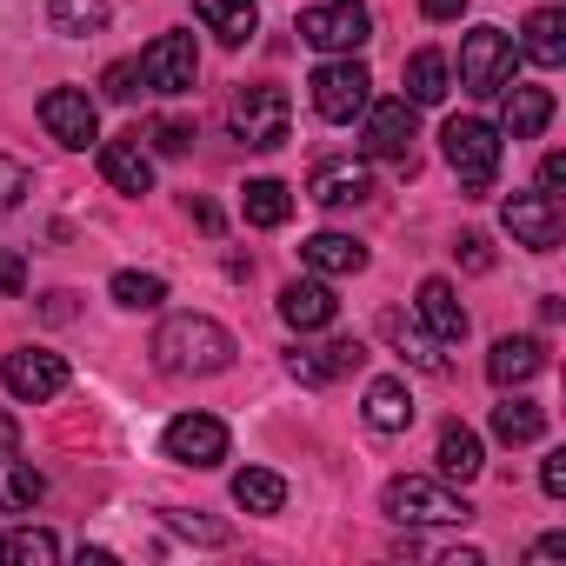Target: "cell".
Segmentation results:
<instances>
[{
	"label": "cell",
	"mask_w": 566,
	"mask_h": 566,
	"mask_svg": "<svg viewBox=\"0 0 566 566\" xmlns=\"http://www.w3.org/2000/svg\"><path fill=\"white\" fill-rule=\"evenodd\" d=\"M147 354H154L160 374H227L233 367V334L207 314H174V321H160Z\"/></svg>",
	"instance_id": "1"
},
{
	"label": "cell",
	"mask_w": 566,
	"mask_h": 566,
	"mask_svg": "<svg viewBox=\"0 0 566 566\" xmlns=\"http://www.w3.org/2000/svg\"><path fill=\"white\" fill-rule=\"evenodd\" d=\"M440 154H447V167L460 174L467 200H486V193H493V180H500L506 134H500L493 120H480V114H453V120L440 127Z\"/></svg>",
	"instance_id": "2"
},
{
	"label": "cell",
	"mask_w": 566,
	"mask_h": 566,
	"mask_svg": "<svg viewBox=\"0 0 566 566\" xmlns=\"http://www.w3.org/2000/svg\"><path fill=\"white\" fill-rule=\"evenodd\" d=\"M227 127H233V140L253 147V154L287 147V127H294V101H287V87H266V81L233 87V101H227Z\"/></svg>",
	"instance_id": "3"
},
{
	"label": "cell",
	"mask_w": 566,
	"mask_h": 566,
	"mask_svg": "<svg viewBox=\"0 0 566 566\" xmlns=\"http://www.w3.org/2000/svg\"><path fill=\"white\" fill-rule=\"evenodd\" d=\"M380 513H387L394 526H460V520H473V506H467L447 480H420V473L387 480V486H380Z\"/></svg>",
	"instance_id": "4"
},
{
	"label": "cell",
	"mask_w": 566,
	"mask_h": 566,
	"mask_svg": "<svg viewBox=\"0 0 566 566\" xmlns=\"http://www.w3.org/2000/svg\"><path fill=\"white\" fill-rule=\"evenodd\" d=\"M513 61H520V48H513L506 28H473V34L460 41V87H467L473 101H493V94L513 81Z\"/></svg>",
	"instance_id": "5"
},
{
	"label": "cell",
	"mask_w": 566,
	"mask_h": 566,
	"mask_svg": "<svg viewBox=\"0 0 566 566\" xmlns=\"http://www.w3.org/2000/svg\"><path fill=\"white\" fill-rule=\"evenodd\" d=\"M301 41L321 48V54H354V48L374 41V14L360 0H321V8L301 14Z\"/></svg>",
	"instance_id": "6"
},
{
	"label": "cell",
	"mask_w": 566,
	"mask_h": 566,
	"mask_svg": "<svg viewBox=\"0 0 566 566\" xmlns=\"http://www.w3.org/2000/svg\"><path fill=\"white\" fill-rule=\"evenodd\" d=\"M307 87H314V107H321V120H340V127H347V120H354V114L374 101V74H367L354 54H340V61L314 67V81H307Z\"/></svg>",
	"instance_id": "7"
},
{
	"label": "cell",
	"mask_w": 566,
	"mask_h": 566,
	"mask_svg": "<svg viewBox=\"0 0 566 566\" xmlns=\"http://www.w3.org/2000/svg\"><path fill=\"white\" fill-rule=\"evenodd\" d=\"M134 74H140V87H147V94H187V87H193V74H200L193 34H160V41H147V48H140V61H134Z\"/></svg>",
	"instance_id": "8"
},
{
	"label": "cell",
	"mask_w": 566,
	"mask_h": 566,
	"mask_svg": "<svg viewBox=\"0 0 566 566\" xmlns=\"http://www.w3.org/2000/svg\"><path fill=\"white\" fill-rule=\"evenodd\" d=\"M41 127L61 140V147H94L101 140V114H94V101L81 94V87H48L41 94Z\"/></svg>",
	"instance_id": "9"
},
{
	"label": "cell",
	"mask_w": 566,
	"mask_h": 566,
	"mask_svg": "<svg viewBox=\"0 0 566 566\" xmlns=\"http://www.w3.org/2000/svg\"><path fill=\"white\" fill-rule=\"evenodd\" d=\"M360 114H367L360 147H367L374 160H407V154H413V101H407V94H394V101H367Z\"/></svg>",
	"instance_id": "10"
},
{
	"label": "cell",
	"mask_w": 566,
	"mask_h": 566,
	"mask_svg": "<svg viewBox=\"0 0 566 566\" xmlns=\"http://www.w3.org/2000/svg\"><path fill=\"white\" fill-rule=\"evenodd\" d=\"M0 380H8L14 400H54L67 387V360L48 354V347H14L8 360H0Z\"/></svg>",
	"instance_id": "11"
},
{
	"label": "cell",
	"mask_w": 566,
	"mask_h": 566,
	"mask_svg": "<svg viewBox=\"0 0 566 566\" xmlns=\"http://www.w3.org/2000/svg\"><path fill=\"white\" fill-rule=\"evenodd\" d=\"M160 447H167V460H180V467H220V460H227V427H220L213 413H180V420H167Z\"/></svg>",
	"instance_id": "12"
},
{
	"label": "cell",
	"mask_w": 566,
	"mask_h": 566,
	"mask_svg": "<svg viewBox=\"0 0 566 566\" xmlns=\"http://www.w3.org/2000/svg\"><path fill=\"white\" fill-rule=\"evenodd\" d=\"M506 233H513V247L553 253V247H559V233H566L559 200H546L539 187H533V193H513V200H506Z\"/></svg>",
	"instance_id": "13"
},
{
	"label": "cell",
	"mask_w": 566,
	"mask_h": 566,
	"mask_svg": "<svg viewBox=\"0 0 566 566\" xmlns=\"http://www.w3.org/2000/svg\"><path fill=\"white\" fill-rule=\"evenodd\" d=\"M360 367H367V347L360 340H327V347H294L287 354V374L307 380V387H334V380H347Z\"/></svg>",
	"instance_id": "14"
},
{
	"label": "cell",
	"mask_w": 566,
	"mask_h": 566,
	"mask_svg": "<svg viewBox=\"0 0 566 566\" xmlns=\"http://www.w3.org/2000/svg\"><path fill=\"white\" fill-rule=\"evenodd\" d=\"M367 193H374L367 160H321V167L307 174V200H314V207H360Z\"/></svg>",
	"instance_id": "15"
},
{
	"label": "cell",
	"mask_w": 566,
	"mask_h": 566,
	"mask_svg": "<svg viewBox=\"0 0 566 566\" xmlns=\"http://www.w3.org/2000/svg\"><path fill=\"white\" fill-rule=\"evenodd\" d=\"M280 321L301 327V334H321V327L340 321V301H334L327 280H287V287H280Z\"/></svg>",
	"instance_id": "16"
},
{
	"label": "cell",
	"mask_w": 566,
	"mask_h": 566,
	"mask_svg": "<svg viewBox=\"0 0 566 566\" xmlns=\"http://www.w3.org/2000/svg\"><path fill=\"white\" fill-rule=\"evenodd\" d=\"M493 101H500V134H513V140H533V134L553 127V94H546V87H520V81H506Z\"/></svg>",
	"instance_id": "17"
},
{
	"label": "cell",
	"mask_w": 566,
	"mask_h": 566,
	"mask_svg": "<svg viewBox=\"0 0 566 566\" xmlns=\"http://www.w3.org/2000/svg\"><path fill=\"white\" fill-rule=\"evenodd\" d=\"M101 174H107V187H114V193H127V200L154 193V160H147L140 134H127V140H107V147H101Z\"/></svg>",
	"instance_id": "18"
},
{
	"label": "cell",
	"mask_w": 566,
	"mask_h": 566,
	"mask_svg": "<svg viewBox=\"0 0 566 566\" xmlns=\"http://www.w3.org/2000/svg\"><path fill=\"white\" fill-rule=\"evenodd\" d=\"M420 321H427V334L440 340V347H460L467 340V307H460V294H453V280H420Z\"/></svg>",
	"instance_id": "19"
},
{
	"label": "cell",
	"mask_w": 566,
	"mask_h": 566,
	"mask_svg": "<svg viewBox=\"0 0 566 566\" xmlns=\"http://www.w3.org/2000/svg\"><path fill=\"white\" fill-rule=\"evenodd\" d=\"M539 367H546V347H539L533 334H506V340H493V354H486V380H493V387H526Z\"/></svg>",
	"instance_id": "20"
},
{
	"label": "cell",
	"mask_w": 566,
	"mask_h": 566,
	"mask_svg": "<svg viewBox=\"0 0 566 566\" xmlns=\"http://www.w3.org/2000/svg\"><path fill=\"white\" fill-rule=\"evenodd\" d=\"M433 460H440V480H460V486L480 480V467H486L480 433H473L467 420H447V427H440V453H433Z\"/></svg>",
	"instance_id": "21"
},
{
	"label": "cell",
	"mask_w": 566,
	"mask_h": 566,
	"mask_svg": "<svg viewBox=\"0 0 566 566\" xmlns=\"http://www.w3.org/2000/svg\"><path fill=\"white\" fill-rule=\"evenodd\" d=\"M193 14H200V28L220 34L227 48H247L253 28H260V8H253V0H193Z\"/></svg>",
	"instance_id": "22"
},
{
	"label": "cell",
	"mask_w": 566,
	"mask_h": 566,
	"mask_svg": "<svg viewBox=\"0 0 566 566\" xmlns=\"http://www.w3.org/2000/svg\"><path fill=\"white\" fill-rule=\"evenodd\" d=\"M447 94H453V67H447V54H440V48L407 54V101H413V107H440Z\"/></svg>",
	"instance_id": "23"
},
{
	"label": "cell",
	"mask_w": 566,
	"mask_h": 566,
	"mask_svg": "<svg viewBox=\"0 0 566 566\" xmlns=\"http://www.w3.org/2000/svg\"><path fill=\"white\" fill-rule=\"evenodd\" d=\"M526 41H520V54L533 61V67H559L566 61V14L559 8H539V14H526V28H520Z\"/></svg>",
	"instance_id": "24"
},
{
	"label": "cell",
	"mask_w": 566,
	"mask_h": 566,
	"mask_svg": "<svg viewBox=\"0 0 566 566\" xmlns=\"http://www.w3.org/2000/svg\"><path fill=\"white\" fill-rule=\"evenodd\" d=\"M360 413H367L374 433H407V427H413V394H407V380H374Z\"/></svg>",
	"instance_id": "25"
},
{
	"label": "cell",
	"mask_w": 566,
	"mask_h": 566,
	"mask_svg": "<svg viewBox=\"0 0 566 566\" xmlns=\"http://www.w3.org/2000/svg\"><path fill=\"white\" fill-rule=\"evenodd\" d=\"M240 213H247V227H287L294 187H287V180H247V187H240Z\"/></svg>",
	"instance_id": "26"
},
{
	"label": "cell",
	"mask_w": 566,
	"mask_h": 566,
	"mask_svg": "<svg viewBox=\"0 0 566 566\" xmlns=\"http://www.w3.org/2000/svg\"><path fill=\"white\" fill-rule=\"evenodd\" d=\"M301 260L314 273H360L367 266V247L354 233H314V240H301Z\"/></svg>",
	"instance_id": "27"
},
{
	"label": "cell",
	"mask_w": 566,
	"mask_h": 566,
	"mask_svg": "<svg viewBox=\"0 0 566 566\" xmlns=\"http://www.w3.org/2000/svg\"><path fill=\"white\" fill-rule=\"evenodd\" d=\"M380 334H387V340H394V347H400V354L420 367V374H447V360H440V340H427V334H420L407 314H394V307H387V314H380Z\"/></svg>",
	"instance_id": "28"
},
{
	"label": "cell",
	"mask_w": 566,
	"mask_h": 566,
	"mask_svg": "<svg viewBox=\"0 0 566 566\" xmlns=\"http://www.w3.org/2000/svg\"><path fill=\"white\" fill-rule=\"evenodd\" d=\"M233 506H247V513H280V506H287V480L266 473V467H240V473H233Z\"/></svg>",
	"instance_id": "29"
},
{
	"label": "cell",
	"mask_w": 566,
	"mask_h": 566,
	"mask_svg": "<svg viewBox=\"0 0 566 566\" xmlns=\"http://www.w3.org/2000/svg\"><path fill=\"white\" fill-rule=\"evenodd\" d=\"M41 493H48L41 467H28V460H0V506H8V513H34Z\"/></svg>",
	"instance_id": "30"
},
{
	"label": "cell",
	"mask_w": 566,
	"mask_h": 566,
	"mask_svg": "<svg viewBox=\"0 0 566 566\" xmlns=\"http://www.w3.org/2000/svg\"><path fill=\"white\" fill-rule=\"evenodd\" d=\"M493 433H500L506 447H533V440L546 433V407H533V400H500V407H493Z\"/></svg>",
	"instance_id": "31"
},
{
	"label": "cell",
	"mask_w": 566,
	"mask_h": 566,
	"mask_svg": "<svg viewBox=\"0 0 566 566\" xmlns=\"http://www.w3.org/2000/svg\"><path fill=\"white\" fill-rule=\"evenodd\" d=\"M48 21H54V34H67V41L101 34V28H107V0H48Z\"/></svg>",
	"instance_id": "32"
},
{
	"label": "cell",
	"mask_w": 566,
	"mask_h": 566,
	"mask_svg": "<svg viewBox=\"0 0 566 566\" xmlns=\"http://www.w3.org/2000/svg\"><path fill=\"white\" fill-rule=\"evenodd\" d=\"M107 294H114V307H127V314H154V307L167 301V280L127 266V273H114V287H107Z\"/></svg>",
	"instance_id": "33"
},
{
	"label": "cell",
	"mask_w": 566,
	"mask_h": 566,
	"mask_svg": "<svg viewBox=\"0 0 566 566\" xmlns=\"http://www.w3.org/2000/svg\"><path fill=\"white\" fill-rule=\"evenodd\" d=\"M0 559H14V566H48V559H61V539L41 533V526H21V533L0 539Z\"/></svg>",
	"instance_id": "34"
},
{
	"label": "cell",
	"mask_w": 566,
	"mask_h": 566,
	"mask_svg": "<svg viewBox=\"0 0 566 566\" xmlns=\"http://www.w3.org/2000/svg\"><path fill=\"white\" fill-rule=\"evenodd\" d=\"M28 193H34V167L14 160V154H0V213H14Z\"/></svg>",
	"instance_id": "35"
},
{
	"label": "cell",
	"mask_w": 566,
	"mask_h": 566,
	"mask_svg": "<svg viewBox=\"0 0 566 566\" xmlns=\"http://www.w3.org/2000/svg\"><path fill=\"white\" fill-rule=\"evenodd\" d=\"M147 147L167 154V160L187 154V147H193V120H154V127H147Z\"/></svg>",
	"instance_id": "36"
},
{
	"label": "cell",
	"mask_w": 566,
	"mask_h": 566,
	"mask_svg": "<svg viewBox=\"0 0 566 566\" xmlns=\"http://www.w3.org/2000/svg\"><path fill=\"white\" fill-rule=\"evenodd\" d=\"M134 87H140V74H134V61H114V67L101 74V94H107V101H134Z\"/></svg>",
	"instance_id": "37"
},
{
	"label": "cell",
	"mask_w": 566,
	"mask_h": 566,
	"mask_svg": "<svg viewBox=\"0 0 566 566\" xmlns=\"http://www.w3.org/2000/svg\"><path fill=\"white\" fill-rule=\"evenodd\" d=\"M453 253H460V266H467V273H486V266H493V240H486V233H460V247H453Z\"/></svg>",
	"instance_id": "38"
},
{
	"label": "cell",
	"mask_w": 566,
	"mask_h": 566,
	"mask_svg": "<svg viewBox=\"0 0 566 566\" xmlns=\"http://www.w3.org/2000/svg\"><path fill=\"white\" fill-rule=\"evenodd\" d=\"M0 294H28V260L0 247Z\"/></svg>",
	"instance_id": "39"
},
{
	"label": "cell",
	"mask_w": 566,
	"mask_h": 566,
	"mask_svg": "<svg viewBox=\"0 0 566 566\" xmlns=\"http://www.w3.org/2000/svg\"><path fill=\"white\" fill-rule=\"evenodd\" d=\"M559 187H566V154H546V160H539V193L559 200Z\"/></svg>",
	"instance_id": "40"
},
{
	"label": "cell",
	"mask_w": 566,
	"mask_h": 566,
	"mask_svg": "<svg viewBox=\"0 0 566 566\" xmlns=\"http://www.w3.org/2000/svg\"><path fill=\"white\" fill-rule=\"evenodd\" d=\"M539 486H546V500H566V453H546V467H539Z\"/></svg>",
	"instance_id": "41"
},
{
	"label": "cell",
	"mask_w": 566,
	"mask_h": 566,
	"mask_svg": "<svg viewBox=\"0 0 566 566\" xmlns=\"http://www.w3.org/2000/svg\"><path fill=\"white\" fill-rule=\"evenodd\" d=\"M167 520H174L180 533H193V539H207V546H220V539H227V526H213V520H193V513H167Z\"/></svg>",
	"instance_id": "42"
},
{
	"label": "cell",
	"mask_w": 566,
	"mask_h": 566,
	"mask_svg": "<svg viewBox=\"0 0 566 566\" xmlns=\"http://www.w3.org/2000/svg\"><path fill=\"white\" fill-rule=\"evenodd\" d=\"M14 453H21V420L0 407V460H14Z\"/></svg>",
	"instance_id": "43"
},
{
	"label": "cell",
	"mask_w": 566,
	"mask_h": 566,
	"mask_svg": "<svg viewBox=\"0 0 566 566\" xmlns=\"http://www.w3.org/2000/svg\"><path fill=\"white\" fill-rule=\"evenodd\" d=\"M420 14H427V21H460L467 0H420Z\"/></svg>",
	"instance_id": "44"
},
{
	"label": "cell",
	"mask_w": 566,
	"mask_h": 566,
	"mask_svg": "<svg viewBox=\"0 0 566 566\" xmlns=\"http://www.w3.org/2000/svg\"><path fill=\"white\" fill-rule=\"evenodd\" d=\"M533 559H566V533H546V539H533Z\"/></svg>",
	"instance_id": "45"
},
{
	"label": "cell",
	"mask_w": 566,
	"mask_h": 566,
	"mask_svg": "<svg viewBox=\"0 0 566 566\" xmlns=\"http://www.w3.org/2000/svg\"><path fill=\"white\" fill-rule=\"evenodd\" d=\"M193 220H200L207 233H220V207H207V200H193Z\"/></svg>",
	"instance_id": "46"
},
{
	"label": "cell",
	"mask_w": 566,
	"mask_h": 566,
	"mask_svg": "<svg viewBox=\"0 0 566 566\" xmlns=\"http://www.w3.org/2000/svg\"><path fill=\"white\" fill-rule=\"evenodd\" d=\"M74 314V294H48V321H67Z\"/></svg>",
	"instance_id": "47"
}]
</instances>
